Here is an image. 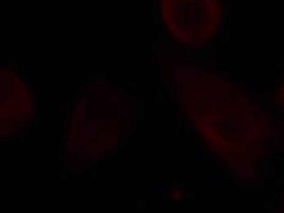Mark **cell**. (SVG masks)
<instances>
[{
    "mask_svg": "<svg viewBox=\"0 0 284 213\" xmlns=\"http://www.w3.org/2000/svg\"><path fill=\"white\" fill-rule=\"evenodd\" d=\"M118 154H119V150H115V151H113V152H110L109 153V155H110V157H111V159L113 160H114V162H116L118 160Z\"/></svg>",
    "mask_w": 284,
    "mask_h": 213,
    "instance_id": "d590c367",
    "label": "cell"
},
{
    "mask_svg": "<svg viewBox=\"0 0 284 213\" xmlns=\"http://www.w3.org/2000/svg\"><path fill=\"white\" fill-rule=\"evenodd\" d=\"M126 143H127V141H126V140H119V141L116 142V150H119V151H120V150L123 148V147H124Z\"/></svg>",
    "mask_w": 284,
    "mask_h": 213,
    "instance_id": "836d02e7",
    "label": "cell"
},
{
    "mask_svg": "<svg viewBox=\"0 0 284 213\" xmlns=\"http://www.w3.org/2000/svg\"><path fill=\"white\" fill-rule=\"evenodd\" d=\"M175 140H176V141H180V130H179V129L176 130V134H175Z\"/></svg>",
    "mask_w": 284,
    "mask_h": 213,
    "instance_id": "7bdbcfd3",
    "label": "cell"
},
{
    "mask_svg": "<svg viewBox=\"0 0 284 213\" xmlns=\"http://www.w3.org/2000/svg\"><path fill=\"white\" fill-rule=\"evenodd\" d=\"M82 117H83L82 112L74 110L71 113V115H70V122H71V124H77V122L82 121Z\"/></svg>",
    "mask_w": 284,
    "mask_h": 213,
    "instance_id": "9a60e30c",
    "label": "cell"
},
{
    "mask_svg": "<svg viewBox=\"0 0 284 213\" xmlns=\"http://www.w3.org/2000/svg\"><path fill=\"white\" fill-rule=\"evenodd\" d=\"M189 125L191 126V130H193V131L198 126V119H197V115L195 112H192L189 115Z\"/></svg>",
    "mask_w": 284,
    "mask_h": 213,
    "instance_id": "e0dca14e",
    "label": "cell"
},
{
    "mask_svg": "<svg viewBox=\"0 0 284 213\" xmlns=\"http://www.w3.org/2000/svg\"><path fill=\"white\" fill-rule=\"evenodd\" d=\"M31 121L29 119H26V118H20L17 121H16V125H17V131H16V135H23L25 130L29 126Z\"/></svg>",
    "mask_w": 284,
    "mask_h": 213,
    "instance_id": "ba28073f",
    "label": "cell"
},
{
    "mask_svg": "<svg viewBox=\"0 0 284 213\" xmlns=\"http://www.w3.org/2000/svg\"><path fill=\"white\" fill-rule=\"evenodd\" d=\"M135 130V121L130 120L129 121V131H134Z\"/></svg>",
    "mask_w": 284,
    "mask_h": 213,
    "instance_id": "f35d334b",
    "label": "cell"
},
{
    "mask_svg": "<svg viewBox=\"0 0 284 213\" xmlns=\"http://www.w3.org/2000/svg\"><path fill=\"white\" fill-rule=\"evenodd\" d=\"M85 91L88 94V101L90 102H107L113 99L115 96L114 92L110 91L108 86H97V85H88Z\"/></svg>",
    "mask_w": 284,
    "mask_h": 213,
    "instance_id": "6da1fadb",
    "label": "cell"
},
{
    "mask_svg": "<svg viewBox=\"0 0 284 213\" xmlns=\"http://www.w3.org/2000/svg\"><path fill=\"white\" fill-rule=\"evenodd\" d=\"M21 103L19 99H14L6 104H0V118L11 119L21 115Z\"/></svg>",
    "mask_w": 284,
    "mask_h": 213,
    "instance_id": "7a4b0ae2",
    "label": "cell"
},
{
    "mask_svg": "<svg viewBox=\"0 0 284 213\" xmlns=\"http://www.w3.org/2000/svg\"><path fill=\"white\" fill-rule=\"evenodd\" d=\"M80 98H81V93H80V92H75V97H74V99H75L76 102H80Z\"/></svg>",
    "mask_w": 284,
    "mask_h": 213,
    "instance_id": "b9f144b4",
    "label": "cell"
},
{
    "mask_svg": "<svg viewBox=\"0 0 284 213\" xmlns=\"http://www.w3.org/2000/svg\"><path fill=\"white\" fill-rule=\"evenodd\" d=\"M0 3H1V4H3V3H4V0H0Z\"/></svg>",
    "mask_w": 284,
    "mask_h": 213,
    "instance_id": "f6af8a7d",
    "label": "cell"
},
{
    "mask_svg": "<svg viewBox=\"0 0 284 213\" xmlns=\"http://www.w3.org/2000/svg\"><path fill=\"white\" fill-rule=\"evenodd\" d=\"M214 178H216L217 181H221V180H225V175L223 174V171H221L219 169H216Z\"/></svg>",
    "mask_w": 284,
    "mask_h": 213,
    "instance_id": "484cf974",
    "label": "cell"
},
{
    "mask_svg": "<svg viewBox=\"0 0 284 213\" xmlns=\"http://www.w3.org/2000/svg\"><path fill=\"white\" fill-rule=\"evenodd\" d=\"M111 101L114 102V103H131V102L137 103V102H139V99H137V96H129V94H126L125 92H121V91L116 92L115 96L113 97Z\"/></svg>",
    "mask_w": 284,
    "mask_h": 213,
    "instance_id": "5b68a950",
    "label": "cell"
},
{
    "mask_svg": "<svg viewBox=\"0 0 284 213\" xmlns=\"http://www.w3.org/2000/svg\"><path fill=\"white\" fill-rule=\"evenodd\" d=\"M99 160L98 159H91V158H77V170L80 171H86L91 167H98Z\"/></svg>",
    "mask_w": 284,
    "mask_h": 213,
    "instance_id": "3957f363",
    "label": "cell"
},
{
    "mask_svg": "<svg viewBox=\"0 0 284 213\" xmlns=\"http://www.w3.org/2000/svg\"><path fill=\"white\" fill-rule=\"evenodd\" d=\"M232 22H235V5H232Z\"/></svg>",
    "mask_w": 284,
    "mask_h": 213,
    "instance_id": "ab89813d",
    "label": "cell"
},
{
    "mask_svg": "<svg viewBox=\"0 0 284 213\" xmlns=\"http://www.w3.org/2000/svg\"><path fill=\"white\" fill-rule=\"evenodd\" d=\"M88 83H90V85H94V83H98L99 82V77H98V75H97V76H90V77H88Z\"/></svg>",
    "mask_w": 284,
    "mask_h": 213,
    "instance_id": "1f68e13d",
    "label": "cell"
},
{
    "mask_svg": "<svg viewBox=\"0 0 284 213\" xmlns=\"http://www.w3.org/2000/svg\"><path fill=\"white\" fill-rule=\"evenodd\" d=\"M109 132L108 131H105V130H99L98 132H97V138L98 140H101V141H107L108 140V137H109Z\"/></svg>",
    "mask_w": 284,
    "mask_h": 213,
    "instance_id": "ffe728a7",
    "label": "cell"
},
{
    "mask_svg": "<svg viewBox=\"0 0 284 213\" xmlns=\"http://www.w3.org/2000/svg\"><path fill=\"white\" fill-rule=\"evenodd\" d=\"M135 117H136V121L143 120V103L140 101L136 103V106H135Z\"/></svg>",
    "mask_w": 284,
    "mask_h": 213,
    "instance_id": "4fadbf2b",
    "label": "cell"
},
{
    "mask_svg": "<svg viewBox=\"0 0 284 213\" xmlns=\"http://www.w3.org/2000/svg\"><path fill=\"white\" fill-rule=\"evenodd\" d=\"M77 131H80V132H86V131H88V127L87 126H78Z\"/></svg>",
    "mask_w": 284,
    "mask_h": 213,
    "instance_id": "60d3db41",
    "label": "cell"
},
{
    "mask_svg": "<svg viewBox=\"0 0 284 213\" xmlns=\"http://www.w3.org/2000/svg\"><path fill=\"white\" fill-rule=\"evenodd\" d=\"M119 140H120V138H119V135H116V134H113V135H111V134H110L109 137H108V140H107V142H108V143H113V142H115V143H116Z\"/></svg>",
    "mask_w": 284,
    "mask_h": 213,
    "instance_id": "83f0119b",
    "label": "cell"
},
{
    "mask_svg": "<svg viewBox=\"0 0 284 213\" xmlns=\"http://www.w3.org/2000/svg\"><path fill=\"white\" fill-rule=\"evenodd\" d=\"M181 121H185V114L178 112L176 113V122H181Z\"/></svg>",
    "mask_w": 284,
    "mask_h": 213,
    "instance_id": "d6a6232c",
    "label": "cell"
},
{
    "mask_svg": "<svg viewBox=\"0 0 284 213\" xmlns=\"http://www.w3.org/2000/svg\"><path fill=\"white\" fill-rule=\"evenodd\" d=\"M181 58H179L175 53L172 52H164L163 53V63L165 64H175V63H181Z\"/></svg>",
    "mask_w": 284,
    "mask_h": 213,
    "instance_id": "9c48e42d",
    "label": "cell"
},
{
    "mask_svg": "<svg viewBox=\"0 0 284 213\" xmlns=\"http://www.w3.org/2000/svg\"><path fill=\"white\" fill-rule=\"evenodd\" d=\"M32 117H35V106L33 104H28L27 106H25V110L22 112V118L29 119Z\"/></svg>",
    "mask_w": 284,
    "mask_h": 213,
    "instance_id": "2e32d148",
    "label": "cell"
},
{
    "mask_svg": "<svg viewBox=\"0 0 284 213\" xmlns=\"http://www.w3.org/2000/svg\"><path fill=\"white\" fill-rule=\"evenodd\" d=\"M195 159H196L197 162H201V160H205L206 159V155H205V153L202 152V151H200V150H197L196 152H195Z\"/></svg>",
    "mask_w": 284,
    "mask_h": 213,
    "instance_id": "d4e9b609",
    "label": "cell"
},
{
    "mask_svg": "<svg viewBox=\"0 0 284 213\" xmlns=\"http://www.w3.org/2000/svg\"><path fill=\"white\" fill-rule=\"evenodd\" d=\"M65 143H66V151L69 153V158L74 155V148H72V140H65Z\"/></svg>",
    "mask_w": 284,
    "mask_h": 213,
    "instance_id": "603a6c76",
    "label": "cell"
},
{
    "mask_svg": "<svg viewBox=\"0 0 284 213\" xmlns=\"http://www.w3.org/2000/svg\"><path fill=\"white\" fill-rule=\"evenodd\" d=\"M156 189V199L158 201H162L167 197V191H165V181L163 179H158L155 184Z\"/></svg>",
    "mask_w": 284,
    "mask_h": 213,
    "instance_id": "8992f818",
    "label": "cell"
},
{
    "mask_svg": "<svg viewBox=\"0 0 284 213\" xmlns=\"http://www.w3.org/2000/svg\"><path fill=\"white\" fill-rule=\"evenodd\" d=\"M39 96H40V83L36 82V99H37V102L39 101Z\"/></svg>",
    "mask_w": 284,
    "mask_h": 213,
    "instance_id": "e575fe53",
    "label": "cell"
},
{
    "mask_svg": "<svg viewBox=\"0 0 284 213\" xmlns=\"http://www.w3.org/2000/svg\"><path fill=\"white\" fill-rule=\"evenodd\" d=\"M169 197L173 201H179L184 197V192L178 189L176 185H172L170 186V190H169Z\"/></svg>",
    "mask_w": 284,
    "mask_h": 213,
    "instance_id": "30bf717a",
    "label": "cell"
},
{
    "mask_svg": "<svg viewBox=\"0 0 284 213\" xmlns=\"http://www.w3.org/2000/svg\"><path fill=\"white\" fill-rule=\"evenodd\" d=\"M136 204H137V209H146V208H147L148 207V202H147V200H137V202H136Z\"/></svg>",
    "mask_w": 284,
    "mask_h": 213,
    "instance_id": "7402d4cb",
    "label": "cell"
},
{
    "mask_svg": "<svg viewBox=\"0 0 284 213\" xmlns=\"http://www.w3.org/2000/svg\"><path fill=\"white\" fill-rule=\"evenodd\" d=\"M151 52L152 53H157L158 52V44L157 43H152L151 44Z\"/></svg>",
    "mask_w": 284,
    "mask_h": 213,
    "instance_id": "74e56055",
    "label": "cell"
},
{
    "mask_svg": "<svg viewBox=\"0 0 284 213\" xmlns=\"http://www.w3.org/2000/svg\"><path fill=\"white\" fill-rule=\"evenodd\" d=\"M16 135V131H15V126L11 125V124H7V122H3L1 126H0V136L3 138H9L11 136H15Z\"/></svg>",
    "mask_w": 284,
    "mask_h": 213,
    "instance_id": "52a82bcc",
    "label": "cell"
},
{
    "mask_svg": "<svg viewBox=\"0 0 284 213\" xmlns=\"http://www.w3.org/2000/svg\"><path fill=\"white\" fill-rule=\"evenodd\" d=\"M98 77H99V82H107L108 81V73L107 72H101V73H98Z\"/></svg>",
    "mask_w": 284,
    "mask_h": 213,
    "instance_id": "4dcf8cb0",
    "label": "cell"
},
{
    "mask_svg": "<svg viewBox=\"0 0 284 213\" xmlns=\"http://www.w3.org/2000/svg\"><path fill=\"white\" fill-rule=\"evenodd\" d=\"M234 168L240 174L245 175L251 171V160L249 159H235L234 160Z\"/></svg>",
    "mask_w": 284,
    "mask_h": 213,
    "instance_id": "277c9868",
    "label": "cell"
},
{
    "mask_svg": "<svg viewBox=\"0 0 284 213\" xmlns=\"http://www.w3.org/2000/svg\"><path fill=\"white\" fill-rule=\"evenodd\" d=\"M124 131H129V122L124 121Z\"/></svg>",
    "mask_w": 284,
    "mask_h": 213,
    "instance_id": "ee69618b",
    "label": "cell"
},
{
    "mask_svg": "<svg viewBox=\"0 0 284 213\" xmlns=\"http://www.w3.org/2000/svg\"><path fill=\"white\" fill-rule=\"evenodd\" d=\"M246 86H247V88H249V91H250L251 93H254V91H255V83H254V82H247Z\"/></svg>",
    "mask_w": 284,
    "mask_h": 213,
    "instance_id": "8d00e7d4",
    "label": "cell"
},
{
    "mask_svg": "<svg viewBox=\"0 0 284 213\" xmlns=\"http://www.w3.org/2000/svg\"><path fill=\"white\" fill-rule=\"evenodd\" d=\"M125 112H124V103H116V120L119 122H124Z\"/></svg>",
    "mask_w": 284,
    "mask_h": 213,
    "instance_id": "5bb4252c",
    "label": "cell"
},
{
    "mask_svg": "<svg viewBox=\"0 0 284 213\" xmlns=\"http://www.w3.org/2000/svg\"><path fill=\"white\" fill-rule=\"evenodd\" d=\"M160 11H162V16H163V19H168V12H167V5H165V3H162V4H160Z\"/></svg>",
    "mask_w": 284,
    "mask_h": 213,
    "instance_id": "f1b7e54d",
    "label": "cell"
},
{
    "mask_svg": "<svg viewBox=\"0 0 284 213\" xmlns=\"http://www.w3.org/2000/svg\"><path fill=\"white\" fill-rule=\"evenodd\" d=\"M225 126L226 127H228V129H235V126H237V120H235V119H228V120H226V122H225Z\"/></svg>",
    "mask_w": 284,
    "mask_h": 213,
    "instance_id": "4316f807",
    "label": "cell"
},
{
    "mask_svg": "<svg viewBox=\"0 0 284 213\" xmlns=\"http://www.w3.org/2000/svg\"><path fill=\"white\" fill-rule=\"evenodd\" d=\"M237 183L239 184L240 187L242 189H255V185H256V181L252 179H240V180H237Z\"/></svg>",
    "mask_w": 284,
    "mask_h": 213,
    "instance_id": "7c38bea8",
    "label": "cell"
},
{
    "mask_svg": "<svg viewBox=\"0 0 284 213\" xmlns=\"http://www.w3.org/2000/svg\"><path fill=\"white\" fill-rule=\"evenodd\" d=\"M80 102H81V103L90 102V101H88V94H87V92L85 91V89H83L82 92H81V98H80Z\"/></svg>",
    "mask_w": 284,
    "mask_h": 213,
    "instance_id": "f546056e",
    "label": "cell"
},
{
    "mask_svg": "<svg viewBox=\"0 0 284 213\" xmlns=\"http://www.w3.org/2000/svg\"><path fill=\"white\" fill-rule=\"evenodd\" d=\"M234 152H235V154L242 155V154L246 152V146H245V145H240V143L235 145V146H234Z\"/></svg>",
    "mask_w": 284,
    "mask_h": 213,
    "instance_id": "d6986e66",
    "label": "cell"
},
{
    "mask_svg": "<svg viewBox=\"0 0 284 213\" xmlns=\"http://www.w3.org/2000/svg\"><path fill=\"white\" fill-rule=\"evenodd\" d=\"M176 82L175 81H170V102H176Z\"/></svg>",
    "mask_w": 284,
    "mask_h": 213,
    "instance_id": "ac0fdd59",
    "label": "cell"
},
{
    "mask_svg": "<svg viewBox=\"0 0 284 213\" xmlns=\"http://www.w3.org/2000/svg\"><path fill=\"white\" fill-rule=\"evenodd\" d=\"M0 76H1V77H14L15 76V71L3 68L1 70H0Z\"/></svg>",
    "mask_w": 284,
    "mask_h": 213,
    "instance_id": "44dd1931",
    "label": "cell"
},
{
    "mask_svg": "<svg viewBox=\"0 0 284 213\" xmlns=\"http://www.w3.org/2000/svg\"><path fill=\"white\" fill-rule=\"evenodd\" d=\"M165 72H167L165 63H162L160 64V82H165Z\"/></svg>",
    "mask_w": 284,
    "mask_h": 213,
    "instance_id": "cb8c5ba5",
    "label": "cell"
},
{
    "mask_svg": "<svg viewBox=\"0 0 284 213\" xmlns=\"http://www.w3.org/2000/svg\"><path fill=\"white\" fill-rule=\"evenodd\" d=\"M99 152H101V150H99V146L97 143V141L90 140L87 142V153L90 155H97Z\"/></svg>",
    "mask_w": 284,
    "mask_h": 213,
    "instance_id": "8fae6325",
    "label": "cell"
}]
</instances>
